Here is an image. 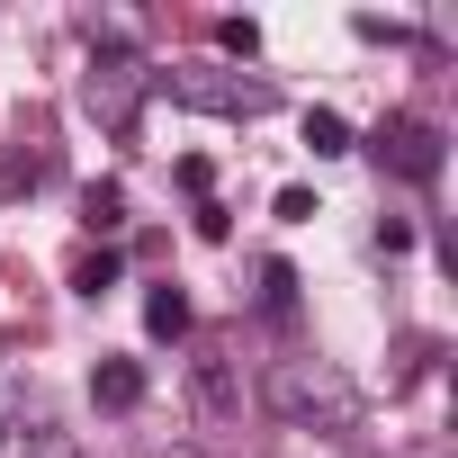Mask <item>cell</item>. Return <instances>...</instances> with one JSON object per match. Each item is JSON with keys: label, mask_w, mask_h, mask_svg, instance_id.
Listing matches in <instances>:
<instances>
[{"label": "cell", "mask_w": 458, "mask_h": 458, "mask_svg": "<svg viewBox=\"0 0 458 458\" xmlns=\"http://www.w3.org/2000/svg\"><path fill=\"white\" fill-rule=\"evenodd\" d=\"M261 306H270V315L297 306V270H288V261H261Z\"/></svg>", "instance_id": "cell-12"}, {"label": "cell", "mask_w": 458, "mask_h": 458, "mask_svg": "<svg viewBox=\"0 0 458 458\" xmlns=\"http://www.w3.org/2000/svg\"><path fill=\"white\" fill-rule=\"evenodd\" d=\"M144 333H153V342H180V333H189V297H180L171 279L144 297Z\"/></svg>", "instance_id": "cell-7"}, {"label": "cell", "mask_w": 458, "mask_h": 458, "mask_svg": "<svg viewBox=\"0 0 458 458\" xmlns=\"http://www.w3.org/2000/svg\"><path fill=\"white\" fill-rule=\"evenodd\" d=\"M171 99L180 108H207V117H261L270 108V81H243V72H171Z\"/></svg>", "instance_id": "cell-5"}, {"label": "cell", "mask_w": 458, "mask_h": 458, "mask_svg": "<svg viewBox=\"0 0 458 458\" xmlns=\"http://www.w3.org/2000/svg\"><path fill=\"white\" fill-rule=\"evenodd\" d=\"M90 404L135 413V404H144V369H135V360H99V369H90Z\"/></svg>", "instance_id": "cell-6"}, {"label": "cell", "mask_w": 458, "mask_h": 458, "mask_svg": "<svg viewBox=\"0 0 458 458\" xmlns=\"http://www.w3.org/2000/svg\"><path fill=\"white\" fill-rule=\"evenodd\" d=\"M117 288V252L99 243V252H72V297H108Z\"/></svg>", "instance_id": "cell-9"}, {"label": "cell", "mask_w": 458, "mask_h": 458, "mask_svg": "<svg viewBox=\"0 0 458 458\" xmlns=\"http://www.w3.org/2000/svg\"><path fill=\"white\" fill-rule=\"evenodd\" d=\"M55 171V153H10V162H0V198H10V189H37Z\"/></svg>", "instance_id": "cell-11"}, {"label": "cell", "mask_w": 458, "mask_h": 458, "mask_svg": "<svg viewBox=\"0 0 458 458\" xmlns=\"http://www.w3.org/2000/svg\"><path fill=\"white\" fill-rule=\"evenodd\" d=\"M216 46H225V55H261V28H252V19H216Z\"/></svg>", "instance_id": "cell-13"}, {"label": "cell", "mask_w": 458, "mask_h": 458, "mask_svg": "<svg viewBox=\"0 0 458 458\" xmlns=\"http://www.w3.org/2000/svg\"><path fill=\"white\" fill-rule=\"evenodd\" d=\"M144 90H153L144 55H117V46H99V55H90V72H81V99H90V117H99L108 135H126V126H135Z\"/></svg>", "instance_id": "cell-3"}, {"label": "cell", "mask_w": 458, "mask_h": 458, "mask_svg": "<svg viewBox=\"0 0 458 458\" xmlns=\"http://www.w3.org/2000/svg\"><path fill=\"white\" fill-rule=\"evenodd\" d=\"M189 404L207 431H234L243 422V360H234V333H198L189 351Z\"/></svg>", "instance_id": "cell-2"}, {"label": "cell", "mask_w": 458, "mask_h": 458, "mask_svg": "<svg viewBox=\"0 0 458 458\" xmlns=\"http://www.w3.org/2000/svg\"><path fill=\"white\" fill-rule=\"evenodd\" d=\"M369 153H377V171H395V180H413V189L440 180V126L413 117V108H395V117L369 135Z\"/></svg>", "instance_id": "cell-4"}, {"label": "cell", "mask_w": 458, "mask_h": 458, "mask_svg": "<svg viewBox=\"0 0 458 458\" xmlns=\"http://www.w3.org/2000/svg\"><path fill=\"white\" fill-rule=\"evenodd\" d=\"M261 404L279 413V422H297V431H351L360 422V386L333 369V360H270V377H261Z\"/></svg>", "instance_id": "cell-1"}, {"label": "cell", "mask_w": 458, "mask_h": 458, "mask_svg": "<svg viewBox=\"0 0 458 458\" xmlns=\"http://www.w3.org/2000/svg\"><path fill=\"white\" fill-rule=\"evenodd\" d=\"M28 458H81V440H72V431H37V440H28Z\"/></svg>", "instance_id": "cell-14"}, {"label": "cell", "mask_w": 458, "mask_h": 458, "mask_svg": "<svg viewBox=\"0 0 458 458\" xmlns=\"http://www.w3.org/2000/svg\"><path fill=\"white\" fill-rule=\"evenodd\" d=\"M306 153H315V162H333V153H351V126H342L333 108H315V117H306Z\"/></svg>", "instance_id": "cell-10"}, {"label": "cell", "mask_w": 458, "mask_h": 458, "mask_svg": "<svg viewBox=\"0 0 458 458\" xmlns=\"http://www.w3.org/2000/svg\"><path fill=\"white\" fill-rule=\"evenodd\" d=\"M81 225H90V234H117V225H126V189L117 180H90L81 189Z\"/></svg>", "instance_id": "cell-8"}]
</instances>
